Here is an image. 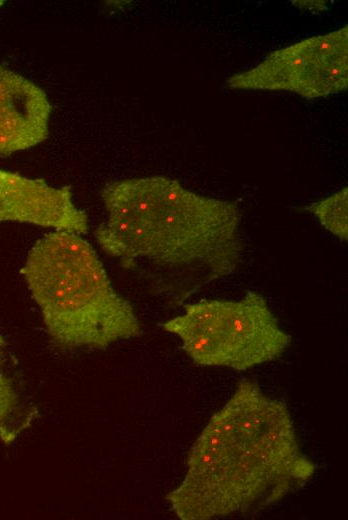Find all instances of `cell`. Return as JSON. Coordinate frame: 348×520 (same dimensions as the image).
<instances>
[{"instance_id": "1", "label": "cell", "mask_w": 348, "mask_h": 520, "mask_svg": "<svg viewBox=\"0 0 348 520\" xmlns=\"http://www.w3.org/2000/svg\"><path fill=\"white\" fill-rule=\"evenodd\" d=\"M315 471L286 404L242 379L192 444L166 499L181 520L223 519L278 503Z\"/></svg>"}, {"instance_id": "8", "label": "cell", "mask_w": 348, "mask_h": 520, "mask_svg": "<svg viewBox=\"0 0 348 520\" xmlns=\"http://www.w3.org/2000/svg\"><path fill=\"white\" fill-rule=\"evenodd\" d=\"M7 341L0 333V442L11 445L38 417V408L23 395L11 373Z\"/></svg>"}, {"instance_id": "3", "label": "cell", "mask_w": 348, "mask_h": 520, "mask_svg": "<svg viewBox=\"0 0 348 520\" xmlns=\"http://www.w3.org/2000/svg\"><path fill=\"white\" fill-rule=\"evenodd\" d=\"M21 275L50 340L61 349H105L142 333L133 306L113 287L80 235L54 231L29 251Z\"/></svg>"}, {"instance_id": "7", "label": "cell", "mask_w": 348, "mask_h": 520, "mask_svg": "<svg viewBox=\"0 0 348 520\" xmlns=\"http://www.w3.org/2000/svg\"><path fill=\"white\" fill-rule=\"evenodd\" d=\"M52 106L34 82L0 66V157L32 148L49 132Z\"/></svg>"}, {"instance_id": "10", "label": "cell", "mask_w": 348, "mask_h": 520, "mask_svg": "<svg viewBox=\"0 0 348 520\" xmlns=\"http://www.w3.org/2000/svg\"><path fill=\"white\" fill-rule=\"evenodd\" d=\"M4 4V1L0 0V6H2Z\"/></svg>"}, {"instance_id": "5", "label": "cell", "mask_w": 348, "mask_h": 520, "mask_svg": "<svg viewBox=\"0 0 348 520\" xmlns=\"http://www.w3.org/2000/svg\"><path fill=\"white\" fill-rule=\"evenodd\" d=\"M226 86L237 91H284L305 99L346 91L348 27L274 50L257 65L230 76Z\"/></svg>"}, {"instance_id": "9", "label": "cell", "mask_w": 348, "mask_h": 520, "mask_svg": "<svg viewBox=\"0 0 348 520\" xmlns=\"http://www.w3.org/2000/svg\"><path fill=\"white\" fill-rule=\"evenodd\" d=\"M313 214L319 223L343 242L348 239V189L343 187L337 192L312 202L304 207Z\"/></svg>"}, {"instance_id": "4", "label": "cell", "mask_w": 348, "mask_h": 520, "mask_svg": "<svg viewBox=\"0 0 348 520\" xmlns=\"http://www.w3.org/2000/svg\"><path fill=\"white\" fill-rule=\"evenodd\" d=\"M162 328L181 340L200 366L243 371L282 356L292 342L264 296L248 291L239 300L202 299Z\"/></svg>"}, {"instance_id": "2", "label": "cell", "mask_w": 348, "mask_h": 520, "mask_svg": "<svg viewBox=\"0 0 348 520\" xmlns=\"http://www.w3.org/2000/svg\"><path fill=\"white\" fill-rule=\"evenodd\" d=\"M101 198L107 219L94 233L100 248L126 269L172 272L176 304L229 276L242 260V214L234 201L164 176L110 182Z\"/></svg>"}, {"instance_id": "6", "label": "cell", "mask_w": 348, "mask_h": 520, "mask_svg": "<svg viewBox=\"0 0 348 520\" xmlns=\"http://www.w3.org/2000/svg\"><path fill=\"white\" fill-rule=\"evenodd\" d=\"M21 222L78 235L88 231V217L73 202L69 186L0 169V222Z\"/></svg>"}]
</instances>
